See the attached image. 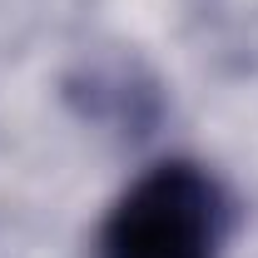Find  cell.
<instances>
[{"mask_svg": "<svg viewBox=\"0 0 258 258\" xmlns=\"http://www.w3.org/2000/svg\"><path fill=\"white\" fill-rule=\"evenodd\" d=\"M219 189L194 164H159L114 204L99 253L104 258H214Z\"/></svg>", "mask_w": 258, "mask_h": 258, "instance_id": "6da1fadb", "label": "cell"}]
</instances>
